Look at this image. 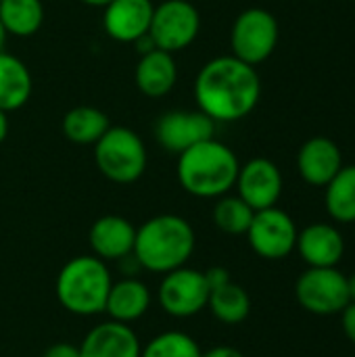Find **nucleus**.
<instances>
[{
    "mask_svg": "<svg viewBox=\"0 0 355 357\" xmlns=\"http://www.w3.org/2000/svg\"><path fill=\"white\" fill-rule=\"evenodd\" d=\"M6 29H4V25H2V21H0V52L4 50V44H6Z\"/></svg>",
    "mask_w": 355,
    "mask_h": 357,
    "instance_id": "obj_34",
    "label": "nucleus"
},
{
    "mask_svg": "<svg viewBox=\"0 0 355 357\" xmlns=\"http://www.w3.org/2000/svg\"><path fill=\"white\" fill-rule=\"evenodd\" d=\"M136 88L151 98H161L169 94L178 82V67L174 54L151 48L140 54V61L134 69Z\"/></svg>",
    "mask_w": 355,
    "mask_h": 357,
    "instance_id": "obj_18",
    "label": "nucleus"
},
{
    "mask_svg": "<svg viewBox=\"0 0 355 357\" xmlns=\"http://www.w3.org/2000/svg\"><path fill=\"white\" fill-rule=\"evenodd\" d=\"M234 188L253 211H262L278 203L282 195V174L274 161L255 157L241 165Z\"/></svg>",
    "mask_w": 355,
    "mask_h": 357,
    "instance_id": "obj_12",
    "label": "nucleus"
},
{
    "mask_svg": "<svg viewBox=\"0 0 355 357\" xmlns=\"http://www.w3.org/2000/svg\"><path fill=\"white\" fill-rule=\"evenodd\" d=\"M80 2L86 6H94V8H105L111 0H80Z\"/></svg>",
    "mask_w": 355,
    "mask_h": 357,
    "instance_id": "obj_33",
    "label": "nucleus"
},
{
    "mask_svg": "<svg viewBox=\"0 0 355 357\" xmlns=\"http://www.w3.org/2000/svg\"><path fill=\"white\" fill-rule=\"evenodd\" d=\"M259 96L262 79L257 69L232 54L211 59L195 77L197 107L216 123L247 117L257 107Z\"/></svg>",
    "mask_w": 355,
    "mask_h": 357,
    "instance_id": "obj_1",
    "label": "nucleus"
},
{
    "mask_svg": "<svg viewBox=\"0 0 355 357\" xmlns=\"http://www.w3.org/2000/svg\"><path fill=\"white\" fill-rule=\"evenodd\" d=\"M297 234L299 230L295 220L285 209H278L274 205L255 211L245 236L255 255L268 261H280L295 251Z\"/></svg>",
    "mask_w": 355,
    "mask_h": 357,
    "instance_id": "obj_9",
    "label": "nucleus"
},
{
    "mask_svg": "<svg viewBox=\"0 0 355 357\" xmlns=\"http://www.w3.org/2000/svg\"><path fill=\"white\" fill-rule=\"evenodd\" d=\"M44 357H80V347L71 343H54L46 349Z\"/></svg>",
    "mask_w": 355,
    "mask_h": 357,
    "instance_id": "obj_29",
    "label": "nucleus"
},
{
    "mask_svg": "<svg viewBox=\"0 0 355 357\" xmlns=\"http://www.w3.org/2000/svg\"><path fill=\"white\" fill-rule=\"evenodd\" d=\"M6 134H8V117L4 111H0V144L4 142Z\"/></svg>",
    "mask_w": 355,
    "mask_h": 357,
    "instance_id": "obj_31",
    "label": "nucleus"
},
{
    "mask_svg": "<svg viewBox=\"0 0 355 357\" xmlns=\"http://www.w3.org/2000/svg\"><path fill=\"white\" fill-rule=\"evenodd\" d=\"M142 345L130 324L107 320L96 324L82 341L80 357H140Z\"/></svg>",
    "mask_w": 355,
    "mask_h": 357,
    "instance_id": "obj_17",
    "label": "nucleus"
},
{
    "mask_svg": "<svg viewBox=\"0 0 355 357\" xmlns=\"http://www.w3.org/2000/svg\"><path fill=\"white\" fill-rule=\"evenodd\" d=\"M113 284L107 261L96 255H77L69 259L54 282V293L63 310L73 316L90 318L105 312Z\"/></svg>",
    "mask_w": 355,
    "mask_h": 357,
    "instance_id": "obj_4",
    "label": "nucleus"
},
{
    "mask_svg": "<svg viewBox=\"0 0 355 357\" xmlns=\"http://www.w3.org/2000/svg\"><path fill=\"white\" fill-rule=\"evenodd\" d=\"M295 297L314 316H337L349 303L347 276L339 268H308L295 282Z\"/></svg>",
    "mask_w": 355,
    "mask_h": 357,
    "instance_id": "obj_8",
    "label": "nucleus"
},
{
    "mask_svg": "<svg viewBox=\"0 0 355 357\" xmlns=\"http://www.w3.org/2000/svg\"><path fill=\"white\" fill-rule=\"evenodd\" d=\"M343 167V155L337 142L326 136L305 140L297 153V169L305 184L324 188Z\"/></svg>",
    "mask_w": 355,
    "mask_h": 357,
    "instance_id": "obj_15",
    "label": "nucleus"
},
{
    "mask_svg": "<svg viewBox=\"0 0 355 357\" xmlns=\"http://www.w3.org/2000/svg\"><path fill=\"white\" fill-rule=\"evenodd\" d=\"M203 274H205V282H207L209 291H216V289H220V287H224V284L232 282L230 272H228L226 268H220V266L209 268V270H207V272H203Z\"/></svg>",
    "mask_w": 355,
    "mask_h": 357,
    "instance_id": "obj_27",
    "label": "nucleus"
},
{
    "mask_svg": "<svg viewBox=\"0 0 355 357\" xmlns=\"http://www.w3.org/2000/svg\"><path fill=\"white\" fill-rule=\"evenodd\" d=\"M0 21L8 36L29 38L44 23L42 0H0Z\"/></svg>",
    "mask_w": 355,
    "mask_h": 357,
    "instance_id": "obj_22",
    "label": "nucleus"
},
{
    "mask_svg": "<svg viewBox=\"0 0 355 357\" xmlns=\"http://www.w3.org/2000/svg\"><path fill=\"white\" fill-rule=\"evenodd\" d=\"M216 121L203 111H167L159 117L155 136L167 153H184L190 146L213 138Z\"/></svg>",
    "mask_w": 355,
    "mask_h": 357,
    "instance_id": "obj_11",
    "label": "nucleus"
},
{
    "mask_svg": "<svg viewBox=\"0 0 355 357\" xmlns=\"http://www.w3.org/2000/svg\"><path fill=\"white\" fill-rule=\"evenodd\" d=\"M201 357H245L239 349L234 347H228V345H218V347H211L207 351H203Z\"/></svg>",
    "mask_w": 355,
    "mask_h": 357,
    "instance_id": "obj_30",
    "label": "nucleus"
},
{
    "mask_svg": "<svg viewBox=\"0 0 355 357\" xmlns=\"http://www.w3.org/2000/svg\"><path fill=\"white\" fill-rule=\"evenodd\" d=\"M109 128L111 121L107 113L88 105L69 109L61 121V130L65 138L73 144H96Z\"/></svg>",
    "mask_w": 355,
    "mask_h": 357,
    "instance_id": "obj_21",
    "label": "nucleus"
},
{
    "mask_svg": "<svg viewBox=\"0 0 355 357\" xmlns=\"http://www.w3.org/2000/svg\"><path fill=\"white\" fill-rule=\"evenodd\" d=\"M92 255L103 261H121L132 255L136 241V226L121 215L98 218L88 232Z\"/></svg>",
    "mask_w": 355,
    "mask_h": 357,
    "instance_id": "obj_16",
    "label": "nucleus"
},
{
    "mask_svg": "<svg viewBox=\"0 0 355 357\" xmlns=\"http://www.w3.org/2000/svg\"><path fill=\"white\" fill-rule=\"evenodd\" d=\"M98 172L115 184H132L142 178L149 155L142 138L123 126H111L94 144Z\"/></svg>",
    "mask_w": 355,
    "mask_h": 357,
    "instance_id": "obj_5",
    "label": "nucleus"
},
{
    "mask_svg": "<svg viewBox=\"0 0 355 357\" xmlns=\"http://www.w3.org/2000/svg\"><path fill=\"white\" fill-rule=\"evenodd\" d=\"M153 10V0H111L103 15L105 31L115 42L136 44L149 36Z\"/></svg>",
    "mask_w": 355,
    "mask_h": 357,
    "instance_id": "obj_13",
    "label": "nucleus"
},
{
    "mask_svg": "<svg viewBox=\"0 0 355 357\" xmlns=\"http://www.w3.org/2000/svg\"><path fill=\"white\" fill-rule=\"evenodd\" d=\"M33 92V82L27 65L10 54L0 52V111L10 113L21 109Z\"/></svg>",
    "mask_w": 355,
    "mask_h": 357,
    "instance_id": "obj_20",
    "label": "nucleus"
},
{
    "mask_svg": "<svg viewBox=\"0 0 355 357\" xmlns=\"http://www.w3.org/2000/svg\"><path fill=\"white\" fill-rule=\"evenodd\" d=\"M195 245L197 236L188 220L161 213L136 228L132 257L146 272L167 274L186 266L195 253Z\"/></svg>",
    "mask_w": 355,
    "mask_h": 357,
    "instance_id": "obj_2",
    "label": "nucleus"
},
{
    "mask_svg": "<svg viewBox=\"0 0 355 357\" xmlns=\"http://www.w3.org/2000/svg\"><path fill=\"white\" fill-rule=\"evenodd\" d=\"M347 291H349V301L355 303V272L347 276Z\"/></svg>",
    "mask_w": 355,
    "mask_h": 357,
    "instance_id": "obj_32",
    "label": "nucleus"
},
{
    "mask_svg": "<svg viewBox=\"0 0 355 357\" xmlns=\"http://www.w3.org/2000/svg\"><path fill=\"white\" fill-rule=\"evenodd\" d=\"M203 351L199 343L182 333V331H167L153 337L140 351V357H201Z\"/></svg>",
    "mask_w": 355,
    "mask_h": 357,
    "instance_id": "obj_26",
    "label": "nucleus"
},
{
    "mask_svg": "<svg viewBox=\"0 0 355 357\" xmlns=\"http://www.w3.org/2000/svg\"><path fill=\"white\" fill-rule=\"evenodd\" d=\"M201 31V15L188 0H163L155 4L149 38L155 48L176 54L186 50Z\"/></svg>",
    "mask_w": 355,
    "mask_h": 357,
    "instance_id": "obj_7",
    "label": "nucleus"
},
{
    "mask_svg": "<svg viewBox=\"0 0 355 357\" xmlns=\"http://www.w3.org/2000/svg\"><path fill=\"white\" fill-rule=\"evenodd\" d=\"M151 301H153L151 289L142 280L134 276H126L111 284L105 312L115 322L134 324L149 312Z\"/></svg>",
    "mask_w": 355,
    "mask_h": 357,
    "instance_id": "obj_19",
    "label": "nucleus"
},
{
    "mask_svg": "<svg viewBox=\"0 0 355 357\" xmlns=\"http://www.w3.org/2000/svg\"><path fill=\"white\" fill-rule=\"evenodd\" d=\"M255 211L239 197V195H224L213 205V224L218 230L230 236L247 234Z\"/></svg>",
    "mask_w": 355,
    "mask_h": 357,
    "instance_id": "obj_25",
    "label": "nucleus"
},
{
    "mask_svg": "<svg viewBox=\"0 0 355 357\" xmlns=\"http://www.w3.org/2000/svg\"><path fill=\"white\" fill-rule=\"evenodd\" d=\"M341 326H343V333L345 337L355 345V303L349 301L345 305V310L341 312Z\"/></svg>",
    "mask_w": 355,
    "mask_h": 357,
    "instance_id": "obj_28",
    "label": "nucleus"
},
{
    "mask_svg": "<svg viewBox=\"0 0 355 357\" xmlns=\"http://www.w3.org/2000/svg\"><path fill=\"white\" fill-rule=\"evenodd\" d=\"M295 249L308 268H337L345 255V238L337 226L316 222L299 230Z\"/></svg>",
    "mask_w": 355,
    "mask_h": 357,
    "instance_id": "obj_14",
    "label": "nucleus"
},
{
    "mask_svg": "<svg viewBox=\"0 0 355 357\" xmlns=\"http://www.w3.org/2000/svg\"><path fill=\"white\" fill-rule=\"evenodd\" d=\"M241 169L236 153L216 140H203L178 155L176 176L180 186L197 199H220L228 195Z\"/></svg>",
    "mask_w": 355,
    "mask_h": 357,
    "instance_id": "obj_3",
    "label": "nucleus"
},
{
    "mask_svg": "<svg viewBox=\"0 0 355 357\" xmlns=\"http://www.w3.org/2000/svg\"><path fill=\"white\" fill-rule=\"evenodd\" d=\"M324 205L328 215L339 224L355 222V165H343L324 186Z\"/></svg>",
    "mask_w": 355,
    "mask_h": 357,
    "instance_id": "obj_23",
    "label": "nucleus"
},
{
    "mask_svg": "<svg viewBox=\"0 0 355 357\" xmlns=\"http://www.w3.org/2000/svg\"><path fill=\"white\" fill-rule=\"evenodd\" d=\"M278 21L270 10L259 6L247 8L232 23V56L255 67L272 56L278 44Z\"/></svg>",
    "mask_w": 355,
    "mask_h": 357,
    "instance_id": "obj_6",
    "label": "nucleus"
},
{
    "mask_svg": "<svg viewBox=\"0 0 355 357\" xmlns=\"http://www.w3.org/2000/svg\"><path fill=\"white\" fill-rule=\"evenodd\" d=\"M209 287L205 282V274L182 266L163 274L157 289L159 307L172 318H192L207 307Z\"/></svg>",
    "mask_w": 355,
    "mask_h": 357,
    "instance_id": "obj_10",
    "label": "nucleus"
},
{
    "mask_svg": "<svg viewBox=\"0 0 355 357\" xmlns=\"http://www.w3.org/2000/svg\"><path fill=\"white\" fill-rule=\"evenodd\" d=\"M207 307L213 314L216 320H220L222 324L228 326H236L241 322H245L251 314V297L249 293L234 284L228 282L216 291H209V299H207Z\"/></svg>",
    "mask_w": 355,
    "mask_h": 357,
    "instance_id": "obj_24",
    "label": "nucleus"
}]
</instances>
